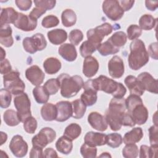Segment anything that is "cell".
<instances>
[{"instance_id":"obj_35","label":"cell","mask_w":158,"mask_h":158,"mask_svg":"<svg viewBox=\"0 0 158 158\" xmlns=\"http://www.w3.org/2000/svg\"><path fill=\"white\" fill-rule=\"evenodd\" d=\"M114 46L119 48L125 44L127 41V36L123 31H117L114 33L107 40Z\"/></svg>"},{"instance_id":"obj_44","label":"cell","mask_w":158,"mask_h":158,"mask_svg":"<svg viewBox=\"0 0 158 158\" xmlns=\"http://www.w3.org/2000/svg\"><path fill=\"white\" fill-rule=\"evenodd\" d=\"M0 106L2 108H7L11 103L12 96L11 93L6 89L2 88L0 90Z\"/></svg>"},{"instance_id":"obj_8","label":"cell","mask_w":158,"mask_h":158,"mask_svg":"<svg viewBox=\"0 0 158 158\" xmlns=\"http://www.w3.org/2000/svg\"><path fill=\"white\" fill-rule=\"evenodd\" d=\"M56 137V133L52 128L50 127H44L37 135L33 137L31 143L33 146L44 148L49 143H52L55 139Z\"/></svg>"},{"instance_id":"obj_41","label":"cell","mask_w":158,"mask_h":158,"mask_svg":"<svg viewBox=\"0 0 158 158\" xmlns=\"http://www.w3.org/2000/svg\"><path fill=\"white\" fill-rule=\"evenodd\" d=\"M122 141L123 139L121 135L117 133H113L107 135L106 144L112 148L119 147L122 144Z\"/></svg>"},{"instance_id":"obj_39","label":"cell","mask_w":158,"mask_h":158,"mask_svg":"<svg viewBox=\"0 0 158 158\" xmlns=\"http://www.w3.org/2000/svg\"><path fill=\"white\" fill-rule=\"evenodd\" d=\"M157 145H151L150 147L146 145H141L140 147L139 157H156Z\"/></svg>"},{"instance_id":"obj_36","label":"cell","mask_w":158,"mask_h":158,"mask_svg":"<svg viewBox=\"0 0 158 158\" xmlns=\"http://www.w3.org/2000/svg\"><path fill=\"white\" fill-rule=\"evenodd\" d=\"M81 133V128L80 125L75 123H72L65 128L64 135L71 140H74L80 135Z\"/></svg>"},{"instance_id":"obj_17","label":"cell","mask_w":158,"mask_h":158,"mask_svg":"<svg viewBox=\"0 0 158 158\" xmlns=\"http://www.w3.org/2000/svg\"><path fill=\"white\" fill-rule=\"evenodd\" d=\"M88 122L94 129L100 131L106 130L108 127L106 117L97 112H92L88 115Z\"/></svg>"},{"instance_id":"obj_28","label":"cell","mask_w":158,"mask_h":158,"mask_svg":"<svg viewBox=\"0 0 158 158\" xmlns=\"http://www.w3.org/2000/svg\"><path fill=\"white\" fill-rule=\"evenodd\" d=\"M143 137V132L140 127H135L131 131L127 132L123 139V143L127 144L136 143L139 142Z\"/></svg>"},{"instance_id":"obj_58","label":"cell","mask_w":158,"mask_h":158,"mask_svg":"<svg viewBox=\"0 0 158 158\" xmlns=\"http://www.w3.org/2000/svg\"><path fill=\"white\" fill-rule=\"evenodd\" d=\"M120 7L123 9V10L125 11H128L133 6L135 3V1H118Z\"/></svg>"},{"instance_id":"obj_1","label":"cell","mask_w":158,"mask_h":158,"mask_svg":"<svg viewBox=\"0 0 158 158\" xmlns=\"http://www.w3.org/2000/svg\"><path fill=\"white\" fill-rule=\"evenodd\" d=\"M125 99L113 98L106 112L105 117L110 128L113 131L119 130L122 126V119L126 112Z\"/></svg>"},{"instance_id":"obj_42","label":"cell","mask_w":158,"mask_h":158,"mask_svg":"<svg viewBox=\"0 0 158 158\" xmlns=\"http://www.w3.org/2000/svg\"><path fill=\"white\" fill-rule=\"evenodd\" d=\"M43 86L49 95H53L60 89V83L57 78H51L45 82Z\"/></svg>"},{"instance_id":"obj_7","label":"cell","mask_w":158,"mask_h":158,"mask_svg":"<svg viewBox=\"0 0 158 158\" xmlns=\"http://www.w3.org/2000/svg\"><path fill=\"white\" fill-rule=\"evenodd\" d=\"M23 48L30 54L44 49L47 45L46 40L42 33H37L31 37H26L23 40Z\"/></svg>"},{"instance_id":"obj_5","label":"cell","mask_w":158,"mask_h":158,"mask_svg":"<svg viewBox=\"0 0 158 158\" xmlns=\"http://www.w3.org/2000/svg\"><path fill=\"white\" fill-rule=\"evenodd\" d=\"M3 84L5 89L14 95L24 91L25 85L20 78V73L17 70H12L3 75Z\"/></svg>"},{"instance_id":"obj_18","label":"cell","mask_w":158,"mask_h":158,"mask_svg":"<svg viewBox=\"0 0 158 158\" xmlns=\"http://www.w3.org/2000/svg\"><path fill=\"white\" fill-rule=\"evenodd\" d=\"M137 78L142 84L144 90L157 94V81L149 73L142 72L138 76Z\"/></svg>"},{"instance_id":"obj_55","label":"cell","mask_w":158,"mask_h":158,"mask_svg":"<svg viewBox=\"0 0 158 158\" xmlns=\"http://www.w3.org/2000/svg\"><path fill=\"white\" fill-rule=\"evenodd\" d=\"M30 157L31 158H40L43 157V148L36 146H33L30 152Z\"/></svg>"},{"instance_id":"obj_32","label":"cell","mask_w":158,"mask_h":158,"mask_svg":"<svg viewBox=\"0 0 158 158\" xmlns=\"http://www.w3.org/2000/svg\"><path fill=\"white\" fill-rule=\"evenodd\" d=\"M33 95L35 101L39 104H46L49 98V94L44 86L40 85L33 88Z\"/></svg>"},{"instance_id":"obj_62","label":"cell","mask_w":158,"mask_h":158,"mask_svg":"<svg viewBox=\"0 0 158 158\" xmlns=\"http://www.w3.org/2000/svg\"><path fill=\"white\" fill-rule=\"evenodd\" d=\"M0 49H1V57H0L1 58H0V60H4L5 59L6 51L4 50V49L2 47H1Z\"/></svg>"},{"instance_id":"obj_2","label":"cell","mask_w":158,"mask_h":158,"mask_svg":"<svg viewBox=\"0 0 158 158\" xmlns=\"http://www.w3.org/2000/svg\"><path fill=\"white\" fill-rule=\"evenodd\" d=\"M130 51L128 62L132 70H138L149 62V55L144 42L141 40H134L130 43Z\"/></svg>"},{"instance_id":"obj_19","label":"cell","mask_w":158,"mask_h":158,"mask_svg":"<svg viewBox=\"0 0 158 158\" xmlns=\"http://www.w3.org/2000/svg\"><path fill=\"white\" fill-rule=\"evenodd\" d=\"M125 84L129 89L130 94H135L141 96L144 93V89L141 82L133 75L127 76L124 80Z\"/></svg>"},{"instance_id":"obj_12","label":"cell","mask_w":158,"mask_h":158,"mask_svg":"<svg viewBox=\"0 0 158 158\" xmlns=\"http://www.w3.org/2000/svg\"><path fill=\"white\" fill-rule=\"evenodd\" d=\"M128 112L131 115L135 124L143 125L148 118V110L143 102L135 105L128 110Z\"/></svg>"},{"instance_id":"obj_45","label":"cell","mask_w":158,"mask_h":158,"mask_svg":"<svg viewBox=\"0 0 158 158\" xmlns=\"http://www.w3.org/2000/svg\"><path fill=\"white\" fill-rule=\"evenodd\" d=\"M23 123V128L27 133L33 134L35 132L37 128V121L35 117L30 116L28 117Z\"/></svg>"},{"instance_id":"obj_60","label":"cell","mask_w":158,"mask_h":158,"mask_svg":"<svg viewBox=\"0 0 158 158\" xmlns=\"http://www.w3.org/2000/svg\"><path fill=\"white\" fill-rule=\"evenodd\" d=\"M145 4L146 8L151 11L155 10L158 6V2L157 1H146Z\"/></svg>"},{"instance_id":"obj_6","label":"cell","mask_w":158,"mask_h":158,"mask_svg":"<svg viewBox=\"0 0 158 158\" xmlns=\"http://www.w3.org/2000/svg\"><path fill=\"white\" fill-rule=\"evenodd\" d=\"M14 103L22 122H23L28 117L31 116L30 100L27 93L23 92L15 95L14 98Z\"/></svg>"},{"instance_id":"obj_34","label":"cell","mask_w":158,"mask_h":158,"mask_svg":"<svg viewBox=\"0 0 158 158\" xmlns=\"http://www.w3.org/2000/svg\"><path fill=\"white\" fill-rule=\"evenodd\" d=\"M72 117L76 119L81 118L86 112V106L81 99H76L72 102Z\"/></svg>"},{"instance_id":"obj_48","label":"cell","mask_w":158,"mask_h":158,"mask_svg":"<svg viewBox=\"0 0 158 158\" xmlns=\"http://www.w3.org/2000/svg\"><path fill=\"white\" fill-rule=\"evenodd\" d=\"M83 38V34L82 31L78 29H74L69 33V41L73 45H78L82 41Z\"/></svg>"},{"instance_id":"obj_10","label":"cell","mask_w":158,"mask_h":158,"mask_svg":"<svg viewBox=\"0 0 158 158\" xmlns=\"http://www.w3.org/2000/svg\"><path fill=\"white\" fill-rule=\"evenodd\" d=\"M28 144L23 140V137L19 135L12 137L9 144V149L12 154L17 157H23L28 152Z\"/></svg>"},{"instance_id":"obj_54","label":"cell","mask_w":158,"mask_h":158,"mask_svg":"<svg viewBox=\"0 0 158 158\" xmlns=\"http://www.w3.org/2000/svg\"><path fill=\"white\" fill-rule=\"evenodd\" d=\"M0 70L1 73L3 75H5L12 71V66L8 59H4V60H1Z\"/></svg>"},{"instance_id":"obj_13","label":"cell","mask_w":158,"mask_h":158,"mask_svg":"<svg viewBox=\"0 0 158 158\" xmlns=\"http://www.w3.org/2000/svg\"><path fill=\"white\" fill-rule=\"evenodd\" d=\"M108 71L112 78H119L122 77L125 72V67L120 57L114 56L110 59L108 62Z\"/></svg>"},{"instance_id":"obj_50","label":"cell","mask_w":158,"mask_h":158,"mask_svg":"<svg viewBox=\"0 0 158 158\" xmlns=\"http://www.w3.org/2000/svg\"><path fill=\"white\" fill-rule=\"evenodd\" d=\"M158 127L152 125L149 128V137L151 145H157L158 144Z\"/></svg>"},{"instance_id":"obj_40","label":"cell","mask_w":158,"mask_h":158,"mask_svg":"<svg viewBox=\"0 0 158 158\" xmlns=\"http://www.w3.org/2000/svg\"><path fill=\"white\" fill-rule=\"evenodd\" d=\"M138 153V148L135 143L127 144L122 149V156L125 158H136Z\"/></svg>"},{"instance_id":"obj_49","label":"cell","mask_w":158,"mask_h":158,"mask_svg":"<svg viewBox=\"0 0 158 158\" xmlns=\"http://www.w3.org/2000/svg\"><path fill=\"white\" fill-rule=\"evenodd\" d=\"M34 3L36 6H39L48 10L53 9L55 7L56 1L52 0H35Z\"/></svg>"},{"instance_id":"obj_43","label":"cell","mask_w":158,"mask_h":158,"mask_svg":"<svg viewBox=\"0 0 158 158\" xmlns=\"http://www.w3.org/2000/svg\"><path fill=\"white\" fill-rule=\"evenodd\" d=\"M80 153L84 158H94L97 154V148L96 146L84 143L80 148Z\"/></svg>"},{"instance_id":"obj_3","label":"cell","mask_w":158,"mask_h":158,"mask_svg":"<svg viewBox=\"0 0 158 158\" xmlns=\"http://www.w3.org/2000/svg\"><path fill=\"white\" fill-rule=\"evenodd\" d=\"M91 83L96 91L110 94L114 98H122L127 93V89L122 83L117 82L104 75H100L91 80Z\"/></svg>"},{"instance_id":"obj_15","label":"cell","mask_w":158,"mask_h":158,"mask_svg":"<svg viewBox=\"0 0 158 158\" xmlns=\"http://www.w3.org/2000/svg\"><path fill=\"white\" fill-rule=\"evenodd\" d=\"M25 77L33 85L37 86L43 82L45 74L38 65H33L26 70Z\"/></svg>"},{"instance_id":"obj_16","label":"cell","mask_w":158,"mask_h":158,"mask_svg":"<svg viewBox=\"0 0 158 158\" xmlns=\"http://www.w3.org/2000/svg\"><path fill=\"white\" fill-rule=\"evenodd\" d=\"M56 106L57 110V115L56 118L57 122H65L72 116V102L67 101H61L57 102Z\"/></svg>"},{"instance_id":"obj_31","label":"cell","mask_w":158,"mask_h":158,"mask_svg":"<svg viewBox=\"0 0 158 158\" xmlns=\"http://www.w3.org/2000/svg\"><path fill=\"white\" fill-rule=\"evenodd\" d=\"M157 19H155L150 14L143 15L139 20V27L141 30H150L157 24Z\"/></svg>"},{"instance_id":"obj_22","label":"cell","mask_w":158,"mask_h":158,"mask_svg":"<svg viewBox=\"0 0 158 158\" xmlns=\"http://www.w3.org/2000/svg\"><path fill=\"white\" fill-rule=\"evenodd\" d=\"M58 52L61 57L68 62L74 61L77 57V52L75 46L70 43L62 44L58 49Z\"/></svg>"},{"instance_id":"obj_56","label":"cell","mask_w":158,"mask_h":158,"mask_svg":"<svg viewBox=\"0 0 158 158\" xmlns=\"http://www.w3.org/2000/svg\"><path fill=\"white\" fill-rule=\"evenodd\" d=\"M148 54L150 56L155 59L157 60V43L154 42L149 44L148 47Z\"/></svg>"},{"instance_id":"obj_46","label":"cell","mask_w":158,"mask_h":158,"mask_svg":"<svg viewBox=\"0 0 158 158\" xmlns=\"http://www.w3.org/2000/svg\"><path fill=\"white\" fill-rule=\"evenodd\" d=\"M127 37L130 40H134L139 38L142 34V30L140 27L135 24L130 25L127 30Z\"/></svg>"},{"instance_id":"obj_63","label":"cell","mask_w":158,"mask_h":158,"mask_svg":"<svg viewBox=\"0 0 158 158\" xmlns=\"http://www.w3.org/2000/svg\"><path fill=\"white\" fill-rule=\"evenodd\" d=\"M100 157H111V156L108 153V152H103L102 154H101L99 156Z\"/></svg>"},{"instance_id":"obj_38","label":"cell","mask_w":158,"mask_h":158,"mask_svg":"<svg viewBox=\"0 0 158 158\" xmlns=\"http://www.w3.org/2000/svg\"><path fill=\"white\" fill-rule=\"evenodd\" d=\"M97 50L101 56H107L108 55L117 53L119 51V48H115L108 40H107L106 41L101 43L98 46Z\"/></svg>"},{"instance_id":"obj_27","label":"cell","mask_w":158,"mask_h":158,"mask_svg":"<svg viewBox=\"0 0 158 158\" xmlns=\"http://www.w3.org/2000/svg\"><path fill=\"white\" fill-rule=\"evenodd\" d=\"M41 115L43 120L52 121L56 120L57 115L56 106L52 103H46L41 109Z\"/></svg>"},{"instance_id":"obj_61","label":"cell","mask_w":158,"mask_h":158,"mask_svg":"<svg viewBox=\"0 0 158 158\" xmlns=\"http://www.w3.org/2000/svg\"><path fill=\"white\" fill-rule=\"evenodd\" d=\"M1 145H2L7 139V135L6 133H4L3 131H1Z\"/></svg>"},{"instance_id":"obj_57","label":"cell","mask_w":158,"mask_h":158,"mask_svg":"<svg viewBox=\"0 0 158 158\" xmlns=\"http://www.w3.org/2000/svg\"><path fill=\"white\" fill-rule=\"evenodd\" d=\"M122 125L128 127H134L135 125V123L134 122L131 115L128 112H126L123 115L122 119Z\"/></svg>"},{"instance_id":"obj_51","label":"cell","mask_w":158,"mask_h":158,"mask_svg":"<svg viewBox=\"0 0 158 158\" xmlns=\"http://www.w3.org/2000/svg\"><path fill=\"white\" fill-rule=\"evenodd\" d=\"M95 28L103 37L110 34L113 30L112 26L109 23H104L96 27Z\"/></svg>"},{"instance_id":"obj_33","label":"cell","mask_w":158,"mask_h":158,"mask_svg":"<svg viewBox=\"0 0 158 158\" xmlns=\"http://www.w3.org/2000/svg\"><path fill=\"white\" fill-rule=\"evenodd\" d=\"M61 20L64 26L70 27L75 24L77 22V15L73 10L67 9L62 12Z\"/></svg>"},{"instance_id":"obj_4","label":"cell","mask_w":158,"mask_h":158,"mask_svg":"<svg viewBox=\"0 0 158 158\" xmlns=\"http://www.w3.org/2000/svg\"><path fill=\"white\" fill-rule=\"evenodd\" d=\"M57 79L60 83V94L66 98L76 96L84 85L83 78L79 75L70 77L67 73H62Z\"/></svg>"},{"instance_id":"obj_23","label":"cell","mask_w":158,"mask_h":158,"mask_svg":"<svg viewBox=\"0 0 158 158\" xmlns=\"http://www.w3.org/2000/svg\"><path fill=\"white\" fill-rule=\"evenodd\" d=\"M19 15L12 7L2 8L1 10V27L9 23H14L17 20Z\"/></svg>"},{"instance_id":"obj_14","label":"cell","mask_w":158,"mask_h":158,"mask_svg":"<svg viewBox=\"0 0 158 158\" xmlns=\"http://www.w3.org/2000/svg\"><path fill=\"white\" fill-rule=\"evenodd\" d=\"M13 24L16 28L22 31H30L36 28L37 20L31 19L29 15L19 12L17 19Z\"/></svg>"},{"instance_id":"obj_37","label":"cell","mask_w":158,"mask_h":158,"mask_svg":"<svg viewBox=\"0 0 158 158\" xmlns=\"http://www.w3.org/2000/svg\"><path fill=\"white\" fill-rule=\"evenodd\" d=\"M99 45L89 41H85L80 47V52L82 57H87L96 51Z\"/></svg>"},{"instance_id":"obj_25","label":"cell","mask_w":158,"mask_h":158,"mask_svg":"<svg viewBox=\"0 0 158 158\" xmlns=\"http://www.w3.org/2000/svg\"><path fill=\"white\" fill-rule=\"evenodd\" d=\"M12 28L9 25H5L1 27L0 43L1 44L7 48L12 46L14 40L12 36Z\"/></svg>"},{"instance_id":"obj_59","label":"cell","mask_w":158,"mask_h":158,"mask_svg":"<svg viewBox=\"0 0 158 158\" xmlns=\"http://www.w3.org/2000/svg\"><path fill=\"white\" fill-rule=\"evenodd\" d=\"M43 157H58V155L56 151L51 148H46L43 151Z\"/></svg>"},{"instance_id":"obj_52","label":"cell","mask_w":158,"mask_h":158,"mask_svg":"<svg viewBox=\"0 0 158 158\" xmlns=\"http://www.w3.org/2000/svg\"><path fill=\"white\" fill-rule=\"evenodd\" d=\"M15 2L17 7L23 11L30 9L32 4V1L30 0H16Z\"/></svg>"},{"instance_id":"obj_9","label":"cell","mask_w":158,"mask_h":158,"mask_svg":"<svg viewBox=\"0 0 158 158\" xmlns=\"http://www.w3.org/2000/svg\"><path fill=\"white\" fill-rule=\"evenodd\" d=\"M102 8L105 15L113 21L120 20L124 14V11L120 7L118 1H104L102 2Z\"/></svg>"},{"instance_id":"obj_53","label":"cell","mask_w":158,"mask_h":158,"mask_svg":"<svg viewBox=\"0 0 158 158\" xmlns=\"http://www.w3.org/2000/svg\"><path fill=\"white\" fill-rule=\"evenodd\" d=\"M46 10L43 9L42 7L39 6H36L33 9V10L30 12L28 15L31 19L37 20V19L40 18L43 14L46 13Z\"/></svg>"},{"instance_id":"obj_47","label":"cell","mask_w":158,"mask_h":158,"mask_svg":"<svg viewBox=\"0 0 158 158\" xmlns=\"http://www.w3.org/2000/svg\"><path fill=\"white\" fill-rule=\"evenodd\" d=\"M59 23V19L54 15H49L44 17L41 22L42 26L46 28L56 27Z\"/></svg>"},{"instance_id":"obj_11","label":"cell","mask_w":158,"mask_h":158,"mask_svg":"<svg viewBox=\"0 0 158 158\" xmlns=\"http://www.w3.org/2000/svg\"><path fill=\"white\" fill-rule=\"evenodd\" d=\"M83 88L84 91L81 95L80 99L86 106H91L94 105L97 101L98 91H96L93 86L91 80H89L84 83Z\"/></svg>"},{"instance_id":"obj_24","label":"cell","mask_w":158,"mask_h":158,"mask_svg":"<svg viewBox=\"0 0 158 158\" xmlns=\"http://www.w3.org/2000/svg\"><path fill=\"white\" fill-rule=\"evenodd\" d=\"M47 36L49 41L54 45L62 44L67 40V32L61 28H57L49 31Z\"/></svg>"},{"instance_id":"obj_26","label":"cell","mask_w":158,"mask_h":158,"mask_svg":"<svg viewBox=\"0 0 158 158\" xmlns=\"http://www.w3.org/2000/svg\"><path fill=\"white\" fill-rule=\"evenodd\" d=\"M61 62L56 57H48L43 62V67L46 73L53 75L57 73L61 69Z\"/></svg>"},{"instance_id":"obj_20","label":"cell","mask_w":158,"mask_h":158,"mask_svg":"<svg viewBox=\"0 0 158 158\" xmlns=\"http://www.w3.org/2000/svg\"><path fill=\"white\" fill-rule=\"evenodd\" d=\"M107 135L104 133L88 131L84 137L85 143L93 146H100L106 144Z\"/></svg>"},{"instance_id":"obj_29","label":"cell","mask_w":158,"mask_h":158,"mask_svg":"<svg viewBox=\"0 0 158 158\" xmlns=\"http://www.w3.org/2000/svg\"><path fill=\"white\" fill-rule=\"evenodd\" d=\"M56 148L59 152L63 154H69L71 152L73 148L72 140L64 135L60 137L56 141Z\"/></svg>"},{"instance_id":"obj_30","label":"cell","mask_w":158,"mask_h":158,"mask_svg":"<svg viewBox=\"0 0 158 158\" xmlns=\"http://www.w3.org/2000/svg\"><path fill=\"white\" fill-rule=\"evenodd\" d=\"M3 119L5 123L10 127L17 126L21 122L17 112L12 109H7L4 112Z\"/></svg>"},{"instance_id":"obj_21","label":"cell","mask_w":158,"mask_h":158,"mask_svg":"<svg viewBox=\"0 0 158 158\" xmlns=\"http://www.w3.org/2000/svg\"><path fill=\"white\" fill-rule=\"evenodd\" d=\"M99 62L92 56L85 58L83 65V73L87 78H91L96 74L99 69Z\"/></svg>"}]
</instances>
